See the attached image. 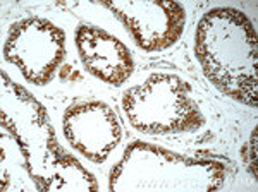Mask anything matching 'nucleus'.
Masks as SVG:
<instances>
[{
  "label": "nucleus",
  "mask_w": 258,
  "mask_h": 192,
  "mask_svg": "<svg viewBox=\"0 0 258 192\" xmlns=\"http://www.w3.org/2000/svg\"><path fill=\"white\" fill-rule=\"evenodd\" d=\"M195 52L220 93L256 108V31L243 12L232 7L207 12L198 23Z\"/></svg>",
  "instance_id": "1"
},
{
  "label": "nucleus",
  "mask_w": 258,
  "mask_h": 192,
  "mask_svg": "<svg viewBox=\"0 0 258 192\" xmlns=\"http://www.w3.org/2000/svg\"><path fill=\"white\" fill-rule=\"evenodd\" d=\"M66 55V35L47 19L30 18L12 24L4 45V58L18 65L33 84H47Z\"/></svg>",
  "instance_id": "4"
},
{
  "label": "nucleus",
  "mask_w": 258,
  "mask_h": 192,
  "mask_svg": "<svg viewBox=\"0 0 258 192\" xmlns=\"http://www.w3.org/2000/svg\"><path fill=\"white\" fill-rule=\"evenodd\" d=\"M133 33L138 47L147 52L167 50L181 36L186 23V11L177 2H157V0H140V2H107Z\"/></svg>",
  "instance_id": "5"
},
{
  "label": "nucleus",
  "mask_w": 258,
  "mask_h": 192,
  "mask_svg": "<svg viewBox=\"0 0 258 192\" xmlns=\"http://www.w3.org/2000/svg\"><path fill=\"white\" fill-rule=\"evenodd\" d=\"M251 151H249V156H251V161H249V165H251V170H253V177H256V129H253V136H251Z\"/></svg>",
  "instance_id": "8"
},
{
  "label": "nucleus",
  "mask_w": 258,
  "mask_h": 192,
  "mask_svg": "<svg viewBox=\"0 0 258 192\" xmlns=\"http://www.w3.org/2000/svg\"><path fill=\"white\" fill-rule=\"evenodd\" d=\"M224 180V168L197 161L152 144L135 143L110 173V190L203 189L214 190Z\"/></svg>",
  "instance_id": "2"
},
{
  "label": "nucleus",
  "mask_w": 258,
  "mask_h": 192,
  "mask_svg": "<svg viewBox=\"0 0 258 192\" xmlns=\"http://www.w3.org/2000/svg\"><path fill=\"white\" fill-rule=\"evenodd\" d=\"M122 108L129 124L145 134L195 132L205 124L189 84L174 74H152L143 84L127 89Z\"/></svg>",
  "instance_id": "3"
},
{
  "label": "nucleus",
  "mask_w": 258,
  "mask_h": 192,
  "mask_svg": "<svg viewBox=\"0 0 258 192\" xmlns=\"http://www.w3.org/2000/svg\"><path fill=\"white\" fill-rule=\"evenodd\" d=\"M76 47L88 72L103 82L120 86L133 74L129 48L103 29L83 24L76 31Z\"/></svg>",
  "instance_id": "7"
},
{
  "label": "nucleus",
  "mask_w": 258,
  "mask_h": 192,
  "mask_svg": "<svg viewBox=\"0 0 258 192\" xmlns=\"http://www.w3.org/2000/svg\"><path fill=\"white\" fill-rule=\"evenodd\" d=\"M64 134L69 144L95 163H103L120 143L117 115L102 102L71 105L64 114Z\"/></svg>",
  "instance_id": "6"
}]
</instances>
